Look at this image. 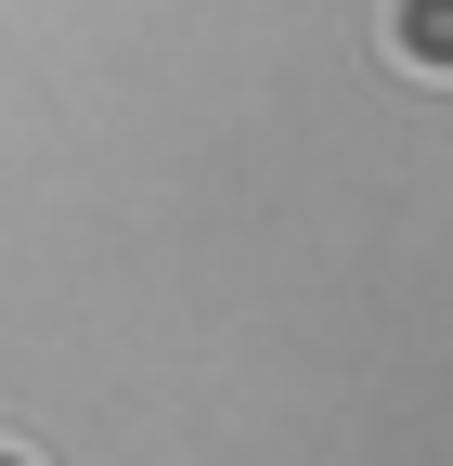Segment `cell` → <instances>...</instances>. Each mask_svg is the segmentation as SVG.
Wrapping results in <instances>:
<instances>
[{
  "label": "cell",
  "instance_id": "cell-2",
  "mask_svg": "<svg viewBox=\"0 0 453 466\" xmlns=\"http://www.w3.org/2000/svg\"><path fill=\"white\" fill-rule=\"evenodd\" d=\"M0 466H39V453H26V441H0Z\"/></svg>",
  "mask_w": 453,
  "mask_h": 466
},
{
  "label": "cell",
  "instance_id": "cell-1",
  "mask_svg": "<svg viewBox=\"0 0 453 466\" xmlns=\"http://www.w3.org/2000/svg\"><path fill=\"white\" fill-rule=\"evenodd\" d=\"M376 52L402 78H453V0H388V14H376Z\"/></svg>",
  "mask_w": 453,
  "mask_h": 466
}]
</instances>
